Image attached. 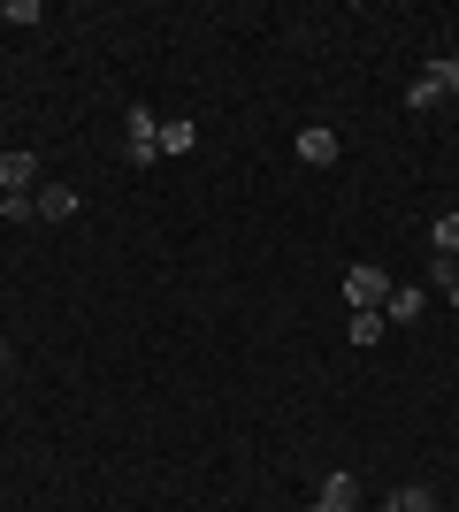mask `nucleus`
<instances>
[{
	"label": "nucleus",
	"instance_id": "1",
	"mask_svg": "<svg viewBox=\"0 0 459 512\" xmlns=\"http://www.w3.org/2000/svg\"><path fill=\"white\" fill-rule=\"evenodd\" d=\"M123 153H131V161H153V153H161V115H153V107H131V115H123Z\"/></svg>",
	"mask_w": 459,
	"mask_h": 512
},
{
	"label": "nucleus",
	"instance_id": "2",
	"mask_svg": "<svg viewBox=\"0 0 459 512\" xmlns=\"http://www.w3.org/2000/svg\"><path fill=\"white\" fill-rule=\"evenodd\" d=\"M31 184H39V153H0V199H31Z\"/></svg>",
	"mask_w": 459,
	"mask_h": 512
},
{
	"label": "nucleus",
	"instance_id": "3",
	"mask_svg": "<svg viewBox=\"0 0 459 512\" xmlns=\"http://www.w3.org/2000/svg\"><path fill=\"white\" fill-rule=\"evenodd\" d=\"M421 314H429V291H421V283H391V299H383V321H391V329H414Z\"/></svg>",
	"mask_w": 459,
	"mask_h": 512
},
{
	"label": "nucleus",
	"instance_id": "4",
	"mask_svg": "<svg viewBox=\"0 0 459 512\" xmlns=\"http://www.w3.org/2000/svg\"><path fill=\"white\" fill-rule=\"evenodd\" d=\"M391 299V268H352L345 276V306H383Z\"/></svg>",
	"mask_w": 459,
	"mask_h": 512
},
{
	"label": "nucleus",
	"instance_id": "5",
	"mask_svg": "<svg viewBox=\"0 0 459 512\" xmlns=\"http://www.w3.org/2000/svg\"><path fill=\"white\" fill-rule=\"evenodd\" d=\"M291 146H299V161H306V169H329V161H337V130H322V123H306L299 138H291Z\"/></svg>",
	"mask_w": 459,
	"mask_h": 512
},
{
	"label": "nucleus",
	"instance_id": "6",
	"mask_svg": "<svg viewBox=\"0 0 459 512\" xmlns=\"http://www.w3.org/2000/svg\"><path fill=\"white\" fill-rule=\"evenodd\" d=\"M360 505V482L352 474H322V490H314V512H352Z\"/></svg>",
	"mask_w": 459,
	"mask_h": 512
},
{
	"label": "nucleus",
	"instance_id": "7",
	"mask_svg": "<svg viewBox=\"0 0 459 512\" xmlns=\"http://www.w3.org/2000/svg\"><path fill=\"white\" fill-rule=\"evenodd\" d=\"M161 153H169V161L176 153H199V123L192 115H169V123H161Z\"/></svg>",
	"mask_w": 459,
	"mask_h": 512
},
{
	"label": "nucleus",
	"instance_id": "8",
	"mask_svg": "<svg viewBox=\"0 0 459 512\" xmlns=\"http://www.w3.org/2000/svg\"><path fill=\"white\" fill-rule=\"evenodd\" d=\"M31 199H39V222H69V214L85 207V199L69 192V184H46V192H31Z\"/></svg>",
	"mask_w": 459,
	"mask_h": 512
},
{
	"label": "nucleus",
	"instance_id": "9",
	"mask_svg": "<svg viewBox=\"0 0 459 512\" xmlns=\"http://www.w3.org/2000/svg\"><path fill=\"white\" fill-rule=\"evenodd\" d=\"M383 337H391L383 306H352V344H383Z\"/></svg>",
	"mask_w": 459,
	"mask_h": 512
},
{
	"label": "nucleus",
	"instance_id": "10",
	"mask_svg": "<svg viewBox=\"0 0 459 512\" xmlns=\"http://www.w3.org/2000/svg\"><path fill=\"white\" fill-rule=\"evenodd\" d=\"M444 100V85H437V69H421L414 85H406V107H414V115H429V107Z\"/></svg>",
	"mask_w": 459,
	"mask_h": 512
},
{
	"label": "nucleus",
	"instance_id": "11",
	"mask_svg": "<svg viewBox=\"0 0 459 512\" xmlns=\"http://www.w3.org/2000/svg\"><path fill=\"white\" fill-rule=\"evenodd\" d=\"M429 253H437V260H452V253H459V207H452V214H437V230H429Z\"/></svg>",
	"mask_w": 459,
	"mask_h": 512
},
{
	"label": "nucleus",
	"instance_id": "12",
	"mask_svg": "<svg viewBox=\"0 0 459 512\" xmlns=\"http://www.w3.org/2000/svg\"><path fill=\"white\" fill-rule=\"evenodd\" d=\"M391 505H398V512H437V497H429V490H398Z\"/></svg>",
	"mask_w": 459,
	"mask_h": 512
},
{
	"label": "nucleus",
	"instance_id": "13",
	"mask_svg": "<svg viewBox=\"0 0 459 512\" xmlns=\"http://www.w3.org/2000/svg\"><path fill=\"white\" fill-rule=\"evenodd\" d=\"M429 69H437V85H444V92H459V54H437Z\"/></svg>",
	"mask_w": 459,
	"mask_h": 512
},
{
	"label": "nucleus",
	"instance_id": "14",
	"mask_svg": "<svg viewBox=\"0 0 459 512\" xmlns=\"http://www.w3.org/2000/svg\"><path fill=\"white\" fill-rule=\"evenodd\" d=\"M0 360H8V344H0Z\"/></svg>",
	"mask_w": 459,
	"mask_h": 512
},
{
	"label": "nucleus",
	"instance_id": "15",
	"mask_svg": "<svg viewBox=\"0 0 459 512\" xmlns=\"http://www.w3.org/2000/svg\"><path fill=\"white\" fill-rule=\"evenodd\" d=\"M383 512H398V505H383Z\"/></svg>",
	"mask_w": 459,
	"mask_h": 512
},
{
	"label": "nucleus",
	"instance_id": "16",
	"mask_svg": "<svg viewBox=\"0 0 459 512\" xmlns=\"http://www.w3.org/2000/svg\"><path fill=\"white\" fill-rule=\"evenodd\" d=\"M0 153H8V146H0Z\"/></svg>",
	"mask_w": 459,
	"mask_h": 512
}]
</instances>
